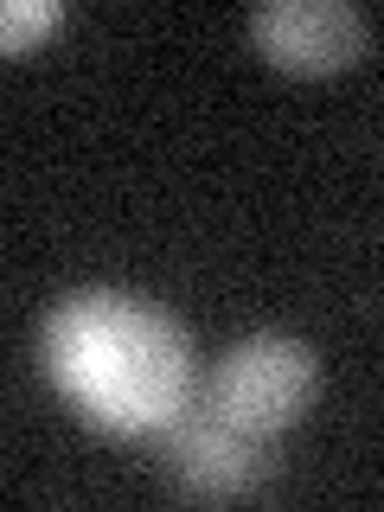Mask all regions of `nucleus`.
<instances>
[{"mask_svg": "<svg viewBox=\"0 0 384 512\" xmlns=\"http://www.w3.org/2000/svg\"><path fill=\"white\" fill-rule=\"evenodd\" d=\"M314 391H320L314 346L295 340V333H282V327H256L244 340H231L212 365V384H205V397H212L231 423L256 429V436L295 429L301 416H308Z\"/></svg>", "mask_w": 384, "mask_h": 512, "instance_id": "f03ea898", "label": "nucleus"}, {"mask_svg": "<svg viewBox=\"0 0 384 512\" xmlns=\"http://www.w3.org/2000/svg\"><path fill=\"white\" fill-rule=\"evenodd\" d=\"M160 442H167V480L192 500H244L263 487V436L231 423L212 397L186 404L160 429Z\"/></svg>", "mask_w": 384, "mask_h": 512, "instance_id": "7ed1b4c3", "label": "nucleus"}, {"mask_svg": "<svg viewBox=\"0 0 384 512\" xmlns=\"http://www.w3.org/2000/svg\"><path fill=\"white\" fill-rule=\"evenodd\" d=\"M39 359L64 404L109 436H160L199 391L186 327L128 288H71L52 301Z\"/></svg>", "mask_w": 384, "mask_h": 512, "instance_id": "f257e3e1", "label": "nucleus"}, {"mask_svg": "<svg viewBox=\"0 0 384 512\" xmlns=\"http://www.w3.org/2000/svg\"><path fill=\"white\" fill-rule=\"evenodd\" d=\"M58 20H64V0H7V7H0V52L26 58Z\"/></svg>", "mask_w": 384, "mask_h": 512, "instance_id": "39448f33", "label": "nucleus"}, {"mask_svg": "<svg viewBox=\"0 0 384 512\" xmlns=\"http://www.w3.org/2000/svg\"><path fill=\"white\" fill-rule=\"evenodd\" d=\"M250 39L282 71H346L372 45V20L352 0H256Z\"/></svg>", "mask_w": 384, "mask_h": 512, "instance_id": "20e7f679", "label": "nucleus"}]
</instances>
